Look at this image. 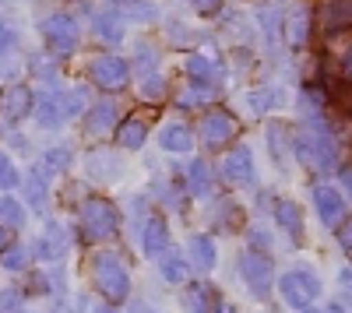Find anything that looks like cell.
I'll return each mask as SVG.
<instances>
[{
  "mask_svg": "<svg viewBox=\"0 0 352 313\" xmlns=\"http://www.w3.org/2000/svg\"><path fill=\"white\" fill-rule=\"evenodd\" d=\"M314 208H317V218L328 225V229H338L345 222V211H349V201L342 197V190H335L331 183H317L314 187Z\"/></svg>",
  "mask_w": 352,
  "mask_h": 313,
  "instance_id": "9c48e42d",
  "label": "cell"
},
{
  "mask_svg": "<svg viewBox=\"0 0 352 313\" xmlns=\"http://www.w3.org/2000/svg\"><path fill=\"white\" fill-rule=\"evenodd\" d=\"M92 313H116L113 306H99V310H92Z\"/></svg>",
  "mask_w": 352,
  "mask_h": 313,
  "instance_id": "816d5d0a",
  "label": "cell"
},
{
  "mask_svg": "<svg viewBox=\"0 0 352 313\" xmlns=\"http://www.w3.org/2000/svg\"><path fill=\"white\" fill-rule=\"evenodd\" d=\"M219 173H222V180H226V183H232V187H254V180H257L254 152H250L247 145L229 148V152H226V159H222V165H219Z\"/></svg>",
  "mask_w": 352,
  "mask_h": 313,
  "instance_id": "52a82bcc",
  "label": "cell"
},
{
  "mask_svg": "<svg viewBox=\"0 0 352 313\" xmlns=\"http://www.w3.org/2000/svg\"><path fill=\"white\" fill-rule=\"evenodd\" d=\"M320 21H324L328 32L352 28V0H328L324 11H320Z\"/></svg>",
  "mask_w": 352,
  "mask_h": 313,
  "instance_id": "44dd1931",
  "label": "cell"
},
{
  "mask_svg": "<svg viewBox=\"0 0 352 313\" xmlns=\"http://www.w3.org/2000/svg\"><path fill=\"white\" fill-rule=\"evenodd\" d=\"M116 120H120L116 102L113 99H99V102H92V106L85 109V134L88 137H106L116 127Z\"/></svg>",
  "mask_w": 352,
  "mask_h": 313,
  "instance_id": "8fae6325",
  "label": "cell"
},
{
  "mask_svg": "<svg viewBox=\"0 0 352 313\" xmlns=\"http://www.w3.org/2000/svg\"><path fill=\"white\" fill-rule=\"evenodd\" d=\"M0 264H4L8 271H25V268H28V250H25V246H11Z\"/></svg>",
  "mask_w": 352,
  "mask_h": 313,
  "instance_id": "8d00e7d4",
  "label": "cell"
},
{
  "mask_svg": "<svg viewBox=\"0 0 352 313\" xmlns=\"http://www.w3.org/2000/svg\"><path fill=\"white\" fill-rule=\"evenodd\" d=\"M8 46H14V28H8V21H0V53Z\"/></svg>",
  "mask_w": 352,
  "mask_h": 313,
  "instance_id": "b9f144b4",
  "label": "cell"
},
{
  "mask_svg": "<svg viewBox=\"0 0 352 313\" xmlns=\"http://www.w3.org/2000/svg\"><path fill=\"white\" fill-rule=\"evenodd\" d=\"M21 303H25V296H21L18 289H4V292H0V310L21 313Z\"/></svg>",
  "mask_w": 352,
  "mask_h": 313,
  "instance_id": "f35d334b",
  "label": "cell"
},
{
  "mask_svg": "<svg viewBox=\"0 0 352 313\" xmlns=\"http://www.w3.org/2000/svg\"><path fill=\"white\" fill-rule=\"evenodd\" d=\"M88 74H92V81L99 84V89L106 92H116V89H124L127 78H131V64L120 60V56H96L92 64H88Z\"/></svg>",
  "mask_w": 352,
  "mask_h": 313,
  "instance_id": "30bf717a",
  "label": "cell"
},
{
  "mask_svg": "<svg viewBox=\"0 0 352 313\" xmlns=\"http://www.w3.org/2000/svg\"><path fill=\"white\" fill-rule=\"evenodd\" d=\"M85 109H88V92L81 89V84H74V89H67V92L60 95V113H64V120L81 117Z\"/></svg>",
  "mask_w": 352,
  "mask_h": 313,
  "instance_id": "f546056e",
  "label": "cell"
},
{
  "mask_svg": "<svg viewBox=\"0 0 352 313\" xmlns=\"http://www.w3.org/2000/svg\"><path fill=\"white\" fill-rule=\"evenodd\" d=\"M162 95H166V78L162 74H148L141 81V99L144 102H159Z\"/></svg>",
  "mask_w": 352,
  "mask_h": 313,
  "instance_id": "1f68e13d",
  "label": "cell"
},
{
  "mask_svg": "<svg viewBox=\"0 0 352 313\" xmlns=\"http://www.w3.org/2000/svg\"><path fill=\"white\" fill-rule=\"evenodd\" d=\"M240 275H243V281L250 286V292L257 296V299H264L272 292V278H275V271H272V261L264 257L261 250H247L243 257H240Z\"/></svg>",
  "mask_w": 352,
  "mask_h": 313,
  "instance_id": "ba28073f",
  "label": "cell"
},
{
  "mask_svg": "<svg viewBox=\"0 0 352 313\" xmlns=\"http://www.w3.org/2000/svg\"><path fill=\"white\" fill-rule=\"evenodd\" d=\"M215 313H236V306H229V303H219V310Z\"/></svg>",
  "mask_w": 352,
  "mask_h": 313,
  "instance_id": "681fc988",
  "label": "cell"
},
{
  "mask_svg": "<svg viewBox=\"0 0 352 313\" xmlns=\"http://www.w3.org/2000/svg\"><path fill=\"white\" fill-rule=\"evenodd\" d=\"M159 271H162L166 281H173V286H184V281H187V261H184L176 250H166V253H162Z\"/></svg>",
  "mask_w": 352,
  "mask_h": 313,
  "instance_id": "83f0119b",
  "label": "cell"
},
{
  "mask_svg": "<svg viewBox=\"0 0 352 313\" xmlns=\"http://www.w3.org/2000/svg\"><path fill=\"white\" fill-rule=\"evenodd\" d=\"M36 165L43 169L46 176H56V173H64V169L71 165V148H67V145H56V148H46V152H43V159H39Z\"/></svg>",
  "mask_w": 352,
  "mask_h": 313,
  "instance_id": "4316f807",
  "label": "cell"
},
{
  "mask_svg": "<svg viewBox=\"0 0 352 313\" xmlns=\"http://www.w3.org/2000/svg\"><path fill=\"white\" fill-rule=\"evenodd\" d=\"M285 137H289V130L275 120V124H268V145H272V159L278 162V165H285V152L292 148V141L285 145Z\"/></svg>",
  "mask_w": 352,
  "mask_h": 313,
  "instance_id": "4dcf8cb0",
  "label": "cell"
},
{
  "mask_svg": "<svg viewBox=\"0 0 352 313\" xmlns=\"http://www.w3.org/2000/svg\"><path fill=\"white\" fill-rule=\"evenodd\" d=\"M342 197L352 205V169H342Z\"/></svg>",
  "mask_w": 352,
  "mask_h": 313,
  "instance_id": "7bdbcfd3",
  "label": "cell"
},
{
  "mask_svg": "<svg viewBox=\"0 0 352 313\" xmlns=\"http://www.w3.org/2000/svg\"><path fill=\"white\" fill-rule=\"evenodd\" d=\"M187 74H190V81H197V84H212L215 89V81L222 78V64L219 60H204V56H187Z\"/></svg>",
  "mask_w": 352,
  "mask_h": 313,
  "instance_id": "7402d4cb",
  "label": "cell"
},
{
  "mask_svg": "<svg viewBox=\"0 0 352 313\" xmlns=\"http://www.w3.org/2000/svg\"><path fill=\"white\" fill-rule=\"evenodd\" d=\"M250 240H254V246H268V233L264 229H250Z\"/></svg>",
  "mask_w": 352,
  "mask_h": 313,
  "instance_id": "bcb514c9",
  "label": "cell"
},
{
  "mask_svg": "<svg viewBox=\"0 0 352 313\" xmlns=\"http://www.w3.org/2000/svg\"><path fill=\"white\" fill-rule=\"evenodd\" d=\"M338 243H342L345 250H352V218H349V222H342V233H338Z\"/></svg>",
  "mask_w": 352,
  "mask_h": 313,
  "instance_id": "ee69618b",
  "label": "cell"
},
{
  "mask_svg": "<svg viewBox=\"0 0 352 313\" xmlns=\"http://www.w3.org/2000/svg\"><path fill=\"white\" fill-rule=\"evenodd\" d=\"M92 32H96V39H99V43H106V46L124 43V32H127L124 14H120V11H102V14H96Z\"/></svg>",
  "mask_w": 352,
  "mask_h": 313,
  "instance_id": "5bb4252c",
  "label": "cell"
},
{
  "mask_svg": "<svg viewBox=\"0 0 352 313\" xmlns=\"http://www.w3.org/2000/svg\"><path fill=\"white\" fill-rule=\"evenodd\" d=\"M187 190L194 197H208L212 194V169H208V162H201V159L190 162V169H187Z\"/></svg>",
  "mask_w": 352,
  "mask_h": 313,
  "instance_id": "d4e9b609",
  "label": "cell"
},
{
  "mask_svg": "<svg viewBox=\"0 0 352 313\" xmlns=\"http://www.w3.org/2000/svg\"><path fill=\"white\" fill-rule=\"evenodd\" d=\"M25 190H28V205H32L36 211H39V208H46V201H50V176L43 173L39 165L32 169V173H28Z\"/></svg>",
  "mask_w": 352,
  "mask_h": 313,
  "instance_id": "cb8c5ba5",
  "label": "cell"
},
{
  "mask_svg": "<svg viewBox=\"0 0 352 313\" xmlns=\"http://www.w3.org/2000/svg\"><path fill=\"white\" fill-rule=\"evenodd\" d=\"M187 257H190V264H194L197 271L208 275V271L215 268V243H212V236H190Z\"/></svg>",
  "mask_w": 352,
  "mask_h": 313,
  "instance_id": "ffe728a7",
  "label": "cell"
},
{
  "mask_svg": "<svg viewBox=\"0 0 352 313\" xmlns=\"http://www.w3.org/2000/svg\"><path fill=\"white\" fill-rule=\"evenodd\" d=\"M131 313H155V310H148V303H141V299H134V303H131Z\"/></svg>",
  "mask_w": 352,
  "mask_h": 313,
  "instance_id": "7dc6e473",
  "label": "cell"
},
{
  "mask_svg": "<svg viewBox=\"0 0 352 313\" xmlns=\"http://www.w3.org/2000/svg\"><path fill=\"white\" fill-rule=\"evenodd\" d=\"M32 109H36V117H39L36 124H39L43 130H56V127H60V120H64V113H60V102H56L53 95H39Z\"/></svg>",
  "mask_w": 352,
  "mask_h": 313,
  "instance_id": "484cf974",
  "label": "cell"
},
{
  "mask_svg": "<svg viewBox=\"0 0 352 313\" xmlns=\"http://www.w3.org/2000/svg\"><path fill=\"white\" fill-rule=\"evenodd\" d=\"M67 236H64V229L56 222H50V229L39 236V243H36V253H39V261H60L64 253H67Z\"/></svg>",
  "mask_w": 352,
  "mask_h": 313,
  "instance_id": "e0dca14e",
  "label": "cell"
},
{
  "mask_svg": "<svg viewBox=\"0 0 352 313\" xmlns=\"http://www.w3.org/2000/svg\"><path fill=\"white\" fill-rule=\"evenodd\" d=\"M159 148L169 152V155H187V152L194 148V130H190L187 124H169V127H162Z\"/></svg>",
  "mask_w": 352,
  "mask_h": 313,
  "instance_id": "2e32d148",
  "label": "cell"
},
{
  "mask_svg": "<svg viewBox=\"0 0 352 313\" xmlns=\"http://www.w3.org/2000/svg\"><path fill=\"white\" fill-rule=\"evenodd\" d=\"M32 106H36L32 89H25V84H14V89H8L0 95V113H4V120H11V124L25 120L28 113H32Z\"/></svg>",
  "mask_w": 352,
  "mask_h": 313,
  "instance_id": "4fadbf2b",
  "label": "cell"
},
{
  "mask_svg": "<svg viewBox=\"0 0 352 313\" xmlns=\"http://www.w3.org/2000/svg\"><path fill=\"white\" fill-rule=\"evenodd\" d=\"M300 313H320V310H310V306H307V310H300Z\"/></svg>",
  "mask_w": 352,
  "mask_h": 313,
  "instance_id": "f5cc1de1",
  "label": "cell"
},
{
  "mask_svg": "<svg viewBox=\"0 0 352 313\" xmlns=\"http://www.w3.org/2000/svg\"><path fill=\"white\" fill-rule=\"evenodd\" d=\"M144 141H148V124H144V117H127L120 127H116V145H120L124 152H138L144 148Z\"/></svg>",
  "mask_w": 352,
  "mask_h": 313,
  "instance_id": "9a60e30c",
  "label": "cell"
},
{
  "mask_svg": "<svg viewBox=\"0 0 352 313\" xmlns=\"http://www.w3.org/2000/svg\"><path fill=\"white\" fill-rule=\"evenodd\" d=\"M275 222L282 225V229H285L292 240H300V236H303V211H300V205L278 201V205H275Z\"/></svg>",
  "mask_w": 352,
  "mask_h": 313,
  "instance_id": "603a6c76",
  "label": "cell"
},
{
  "mask_svg": "<svg viewBox=\"0 0 352 313\" xmlns=\"http://www.w3.org/2000/svg\"><path fill=\"white\" fill-rule=\"evenodd\" d=\"M250 102H254L257 113H268V109L278 102V89H254V92H250Z\"/></svg>",
  "mask_w": 352,
  "mask_h": 313,
  "instance_id": "e575fe53",
  "label": "cell"
},
{
  "mask_svg": "<svg viewBox=\"0 0 352 313\" xmlns=\"http://www.w3.org/2000/svg\"><path fill=\"white\" fill-rule=\"evenodd\" d=\"M92 281H96V292L106 303H124L131 296V275L120 261V253H96L92 257Z\"/></svg>",
  "mask_w": 352,
  "mask_h": 313,
  "instance_id": "7a4b0ae2",
  "label": "cell"
},
{
  "mask_svg": "<svg viewBox=\"0 0 352 313\" xmlns=\"http://www.w3.org/2000/svg\"><path fill=\"white\" fill-rule=\"evenodd\" d=\"M8 240H11V233L4 229V225H0V250H4V246H8Z\"/></svg>",
  "mask_w": 352,
  "mask_h": 313,
  "instance_id": "c3c4849f",
  "label": "cell"
},
{
  "mask_svg": "<svg viewBox=\"0 0 352 313\" xmlns=\"http://www.w3.org/2000/svg\"><path fill=\"white\" fill-rule=\"evenodd\" d=\"M18 183H21V176H18V165H14L8 155H0V187L11 190V187H18Z\"/></svg>",
  "mask_w": 352,
  "mask_h": 313,
  "instance_id": "d590c367",
  "label": "cell"
},
{
  "mask_svg": "<svg viewBox=\"0 0 352 313\" xmlns=\"http://www.w3.org/2000/svg\"><path fill=\"white\" fill-rule=\"evenodd\" d=\"M324 313H345V306H342V303H331V306H328Z\"/></svg>",
  "mask_w": 352,
  "mask_h": 313,
  "instance_id": "f907efd6",
  "label": "cell"
},
{
  "mask_svg": "<svg viewBox=\"0 0 352 313\" xmlns=\"http://www.w3.org/2000/svg\"><path fill=\"white\" fill-rule=\"evenodd\" d=\"M212 95H215V89L212 84H190V89L180 95V106H201V102H212Z\"/></svg>",
  "mask_w": 352,
  "mask_h": 313,
  "instance_id": "d6a6232c",
  "label": "cell"
},
{
  "mask_svg": "<svg viewBox=\"0 0 352 313\" xmlns=\"http://www.w3.org/2000/svg\"><path fill=\"white\" fill-rule=\"evenodd\" d=\"M240 124L236 117H232L229 109H208L204 113V120H201V141H204V148H226L232 137H236Z\"/></svg>",
  "mask_w": 352,
  "mask_h": 313,
  "instance_id": "8992f818",
  "label": "cell"
},
{
  "mask_svg": "<svg viewBox=\"0 0 352 313\" xmlns=\"http://www.w3.org/2000/svg\"><path fill=\"white\" fill-rule=\"evenodd\" d=\"M261 28H264V36H268L272 43L278 39V11L275 8H264L261 11Z\"/></svg>",
  "mask_w": 352,
  "mask_h": 313,
  "instance_id": "74e56055",
  "label": "cell"
},
{
  "mask_svg": "<svg viewBox=\"0 0 352 313\" xmlns=\"http://www.w3.org/2000/svg\"><path fill=\"white\" fill-rule=\"evenodd\" d=\"M0 225H4V229H21L25 225V208L11 194H0Z\"/></svg>",
  "mask_w": 352,
  "mask_h": 313,
  "instance_id": "f1b7e54d",
  "label": "cell"
},
{
  "mask_svg": "<svg viewBox=\"0 0 352 313\" xmlns=\"http://www.w3.org/2000/svg\"><path fill=\"white\" fill-rule=\"evenodd\" d=\"M141 250L148 253V257H162L169 250V229H166V218L162 215H148L141 222Z\"/></svg>",
  "mask_w": 352,
  "mask_h": 313,
  "instance_id": "7c38bea8",
  "label": "cell"
},
{
  "mask_svg": "<svg viewBox=\"0 0 352 313\" xmlns=\"http://www.w3.org/2000/svg\"><path fill=\"white\" fill-rule=\"evenodd\" d=\"M43 39L46 46L56 53V56H71L81 43V32H78V21L71 14H50L43 21Z\"/></svg>",
  "mask_w": 352,
  "mask_h": 313,
  "instance_id": "5b68a950",
  "label": "cell"
},
{
  "mask_svg": "<svg viewBox=\"0 0 352 313\" xmlns=\"http://www.w3.org/2000/svg\"><path fill=\"white\" fill-rule=\"evenodd\" d=\"M278 292H282V299H285L292 310H307V306H314V299L320 296V281H317L314 271L296 268V271H285V275L278 278Z\"/></svg>",
  "mask_w": 352,
  "mask_h": 313,
  "instance_id": "277c9868",
  "label": "cell"
},
{
  "mask_svg": "<svg viewBox=\"0 0 352 313\" xmlns=\"http://www.w3.org/2000/svg\"><path fill=\"white\" fill-rule=\"evenodd\" d=\"M180 303H184L187 313H215L219 310L212 286H187L184 296H180Z\"/></svg>",
  "mask_w": 352,
  "mask_h": 313,
  "instance_id": "d6986e66",
  "label": "cell"
},
{
  "mask_svg": "<svg viewBox=\"0 0 352 313\" xmlns=\"http://www.w3.org/2000/svg\"><path fill=\"white\" fill-rule=\"evenodd\" d=\"M338 71H342V78H349L352 81V43L342 49V56H338Z\"/></svg>",
  "mask_w": 352,
  "mask_h": 313,
  "instance_id": "60d3db41",
  "label": "cell"
},
{
  "mask_svg": "<svg viewBox=\"0 0 352 313\" xmlns=\"http://www.w3.org/2000/svg\"><path fill=\"white\" fill-rule=\"evenodd\" d=\"M338 281H342L345 299H349V306H352V271H342V275H338Z\"/></svg>",
  "mask_w": 352,
  "mask_h": 313,
  "instance_id": "f6af8a7d",
  "label": "cell"
},
{
  "mask_svg": "<svg viewBox=\"0 0 352 313\" xmlns=\"http://www.w3.org/2000/svg\"><path fill=\"white\" fill-rule=\"evenodd\" d=\"M285 39L292 49H303L310 39V11L307 8H292L285 14Z\"/></svg>",
  "mask_w": 352,
  "mask_h": 313,
  "instance_id": "ac0fdd59",
  "label": "cell"
},
{
  "mask_svg": "<svg viewBox=\"0 0 352 313\" xmlns=\"http://www.w3.org/2000/svg\"><path fill=\"white\" fill-rule=\"evenodd\" d=\"M120 14L124 18H134V21H152L159 11H155V4H144V0H127Z\"/></svg>",
  "mask_w": 352,
  "mask_h": 313,
  "instance_id": "836d02e7",
  "label": "cell"
},
{
  "mask_svg": "<svg viewBox=\"0 0 352 313\" xmlns=\"http://www.w3.org/2000/svg\"><path fill=\"white\" fill-rule=\"evenodd\" d=\"M222 4H226V0H190V8H194L197 14H215Z\"/></svg>",
  "mask_w": 352,
  "mask_h": 313,
  "instance_id": "ab89813d",
  "label": "cell"
},
{
  "mask_svg": "<svg viewBox=\"0 0 352 313\" xmlns=\"http://www.w3.org/2000/svg\"><path fill=\"white\" fill-rule=\"evenodd\" d=\"M292 152L314 173H331L338 165V141L328 130L324 117H307L303 127L292 134Z\"/></svg>",
  "mask_w": 352,
  "mask_h": 313,
  "instance_id": "6da1fadb",
  "label": "cell"
},
{
  "mask_svg": "<svg viewBox=\"0 0 352 313\" xmlns=\"http://www.w3.org/2000/svg\"><path fill=\"white\" fill-rule=\"evenodd\" d=\"M78 225H81V233L85 240H113L116 229H120V215H116V208L109 201H102V197H88V201L81 205L78 211Z\"/></svg>",
  "mask_w": 352,
  "mask_h": 313,
  "instance_id": "3957f363",
  "label": "cell"
}]
</instances>
